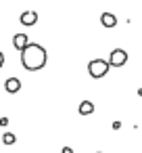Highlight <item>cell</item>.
Masks as SVG:
<instances>
[{
    "instance_id": "cell-1",
    "label": "cell",
    "mask_w": 142,
    "mask_h": 153,
    "mask_svg": "<svg viewBox=\"0 0 142 153\" xmlns=\"http://www.w3.org/2000/svg\"><path fill=\"white\" fill-rule=\"evenodd\" d=\"M46 61H48V55H46V48L42 44L29 42L25 46V51H21V65L27 71H40V69H44Z\"/></svg>"
},
{
    "instance_id": "cell-2",
    "label": "cell",
    "mask_w": 142,
    "mask_h": 153,
    "mask_svg": "<svg viewBox=\"0 0 142 153\" xmlns=\"http://www.w3.org/2000/svg\"><path fill=\"white\" fill-rule=\"evenodd\" d=\"M109 63L104 61V59H92L90 63H88V74L92 76V78H104L107 74H109Z\"/></svg>"
},
{
    "instance_id": "cell-3",
    "label": "cell",
    "mask_w": 142,
    "mask_h": 153,
    "mask_svg": "<svg viewBox=\"0 0 142 153\" xmlns=\"http://www.w3.org/2000/svg\"><path fill=\"white\" fill-rule=\"evenodd\" d=\"M107 63H109V67H123L127 63V53L123 48H115V51H111Z\"/></svg>"
},
{
    "instance_id": "cell-4",
    "label": "cell",
    "mask_w": 142,
    "mask_h": 153,
    "mask_svg": "<svg viewBox=\"0 0 142 153\" xmlns=\"http://www.w3.org/2000/svg\"><path fill=\"white\" fill-rule=\"evenodd\" d=\"M29 44V38H27V34H15L13 36V46L21 53V51H25V46Z\"/></svg>"
},
{
    "instance_id": "cell-5",
    "label": "cell",
    "mask_w": 142,
    "mask_h": 153,
    "mask_svg": "<svg viewBox=\"0 0 142 153\" xmlns=\"http://www.w3.org/2000/svg\"><path fill=\"white\" fill-rule=\"evenodd\" d=\"M38 23V13L36 11H23L21 13V25H36Z\"/></svg>"
},
{
    "instance_id": "cell-6",
    "label": "cell",
    "mask_w": 142,
    "mask_h": 153,
    "mask_svg": "<svg viewBox=\"0 0 142 153\" xmlns=\"http://www.w3.org/2000/svg\"><path fill=\"white\" fill-rule=\"evenodd\" d=\"M4 90L11 92V94L19 92V90H21V80H19V78H9V80L4 82Z\"/></svg>"
},
{
    "instance_id": "cell-7",
    "label": "cell",
    "mask_w": 142,
    "mask_h": 153,
    "mask_svg": "<svg viewBox=\"0 0 142 153\" xmlns=\"http://www.w3.org/2000/svg\"><path fill=\"white\" fill-rule=\"evenodd\" d=\"M100 23H102L104 27H115V25H117V17H115L113 13H102V15H100Z\"/></svg>"
},
{
    "instance_id": "cell-8",
    "label": "cell",
    "mask_w": 142,
    "mask_h": 153,
    "mask_svg": "<svg viewBox=\"0 0 142 153\" xmlns=\"http://www.w3.org/2000/svg\"><path fill=\"white\" fill-rule=\"evenodd\" d=\"M77 111L82 115H90V113H94V103L92 101H82L79 107H77Z\"/></svg>"
},
{
    "instance_id": "cell-9",
    "label": "cell",
    "mask_w": 142,
    "mask_h": 153,
    "mask_svg": "<svg viewBox=\"0 0 142 153\" xmlns=\"http://www.w3.org/2000/svg\"><path fill=\"white\" fill-rule=\"evenodd\" d=\"M2 143H7V145H13V143H17V138H15V134L7 132V134L2 136Z\"/></svg>"
},
{
    "instance_id": "cell-10",
    "label": "cell",
    "mask_w": 142,
    "mask_h": 153,
    "mask_svg": "<svg viewBox=\"0 0 142 153\" xmlns=\"http://www.w3.org/2000/svg\"><path fill=\"white\" fill-rule=\"evenodd\" d=\"M4 65V55H2V51H0V67Z\"/></svg>"
},
{
    "instance_id": "cell-11",
    "label": "cell",
    "mask_w": 142,
    "mask_h": 153,
    "mask_svg": "<svg viewBox=\"0 0 142 153\" xmlns=\"http://www.w3.org/2000/svg\"><path fill=\"white\" fill-rule=\"evenodd\" d=\"M63 153H73V151H71L69 147H63Z\"/></svg>"
}]
</instances>
